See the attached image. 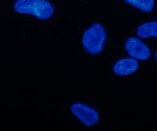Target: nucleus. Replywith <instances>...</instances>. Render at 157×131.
Masks as SVG:
<instances>
[{
	"label": "nucleus",
	"mask_w": 157,
	"mask_h": 131,
	"mask_svg": "<svg viewBox=\"0 0 157 131\" xmlns=\"http://www.w3.org/2000/svg\"><path fill=\"white\" fill-rule=\"evenodd\" d=\"M18 14L29 15L40 20H48L55 13V9L48 0H16L13 4Z\"/></svg>",
	"instance_id": "nucleus-1"
},
{
	"label": "nucleus",
	"mask_w": 157,
	"mask_h": 131,
	"mask_svg": "<svg viewBox=\"0 0 157 131\" xmlns=\"http://www.w3.org/2000/svg\"><path fill=\"white\" fill-rule=\"evenodd\" d=\"M107 40V33L105 27L100 23H93L84 32L82 37L83 47L88 54L98 55L104 50Z\"/></svg>",
	"instance_id": "nucleus-2"
},
{
	"label": "nucleus",
	"mask_w": 157,
	"mask_h": 131,
	"mask_svg": "<svg viewBox=\"0 0 157 131\" xmlns=\"http://www.w3.org/2000/svg\"><path fill=\"white\" fill-rule=\"evenodd\" d=\"M70 111L85 126L97 125L100 121V115L97 110L83 103H73L70 106Z\"/></svg>",
	"instance_id": "nucleus-3"
},
{
	"label": "nucleus",
	"mask_w": 157,
	"mask_h": 131,
	"mask_svg": "<svg viewBox=\"0 0 157 131\" xmlns=\"http://www.w3.org/2000/svg\"><path fill=\"white\" fill-rule=\"evenodd\" d=\"M125 49L130 57L140 61H146L151 56L150 48L136 37H130L126 40Z\"/></svg>",
	"instance_id": "nucleus-4"
},
{
	"label": "nucleus",
	"mask_w": 157,
	"mask_h": 131,
	"mask_svg": "<svg viewBox=\"0 0 157 131\" xmlns=\"http://www.w3.org/2000/svg\"><path fill=\"white\" fill-rule=\"evenodd\" d=\"M138 61L134 58H124L113 65V72L117 75H128L138 69Z\"/></svg>",
	"instance_id": "nucleus-5"
},
{
	"label": "nucleus",
	"mask_w": 157,
	"mask_h": 131,
	"mask_svg": "<svg viewBox=\"0 0 157 131\" xmlns=\"http://www.w3.org/2000/svg\"><path fill=\"white\" fill-rule=\"evenodd\" d=\"M136 34L140 38H157V21L146 22L140 24L136 29Z\"/></svg>",
	"instance_id": "nucleus-6"
},
{
	"label": "nucleus",
	"mask_w": 157,
	"mask_h": 131,
	"mask_svg": "<svg viewBox=\"0 0 157 131\" xmlns=\"http://www.w3.org/2000/svg\"><path fill=\"white\" fill-rule=\"evenodd\" d=\"M124 1L145 13H151L155 6L154 0H124Z\"/></svg>",
	"instance_id": "nucleus-7"
},
{
	"label": "nucleus",
	"mask_w": 157,
	"mask_h": 131,
	"mask_svg": "<svg viewBox=\"0 0 157 131\" xmlns=\"http://www.w3.org/2000/svg\"><path fill=\"white\" fill-rule=\"evenodd\" d=\"M155 60H156V62H157V50H156V52H155Z\"/></svg>",
	"instance_id": "nucleus-8"
}]
</instances>
